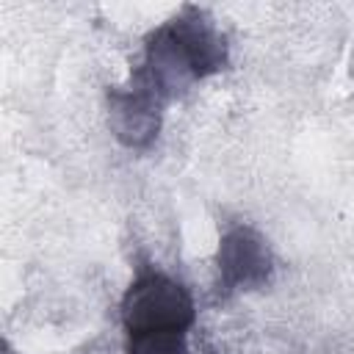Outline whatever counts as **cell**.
Segmentation results:
<instances>
[{
    "mask_svg": "<svg viewBox=\"0 0 354 354\" xmlns=\"http://www.w3.org/2000/svg\"><path fill=\"white\" fill-rule=\"evenodd\" d=\"M194 299L191 293L163 277V274H141L122 299V321L127 335L138 332H185L194 324Z\"/></svg>",
    "mask_w": 354,
    "mask_h": 354,
    "instance_id": "cell-2",
    "label": "cell"
},
{
    "mask_svg": "<svg viewBox=\"0 0 354 354\" xmlns=\"http://www.w3.org/2000/svg\"><path fill=\"white\" fill-rule=\"evenodd\" d=\"M160 105H163V97L149 86V80L138 69L130 88L111 94L113 136L127 147H147L158 136Z\"/></svg>",
    "mask_w": 354,
    "mask_h": 354,
    "instance_id": "cell-3",
    "label": "cell"
},
{
    "mask_svg": "<svg viewBox=\"0 0 354 354\" xmlns=\"http://www.w3.org/2000/svg\"><path fill=\"white\" fill-rule=\"evenodd\" d=\"M6 354H8V351H6Z\"/></svg>",
    "mask_w": 354,
    "mask_h": 354,
    "instance_id": "cell-6",
    "label": "cell"
},
{
    "mask_svg": "<svg viewBox=\"0 0 354 354\" xmlns=\"http://www.w3.org/2000/svg\"><path fill=\"white\" fill-rule=\"evenodd\" d=\"M218 274L227 288H257L271 274V249L252 227H232L218 246Z\"/></svg>",
    "mask_w": 354,
    "mask_h": 354,
    "instance_id": "cell-4",
    "label": "cell"
},
{
    "mask_svg": "<svg viewBox=\"0 0 354 354\" xmlns=\"http://www.w3.org/2000/svg\"><path fill=\"white\" fill-rule=\"evenodd\" d=\"M224 61V36L199 8H185L149 36L141 75L166 102L191 88V83L218 72Z\"/></svg>",
    "mask_w": 354,
    "mask_h": 354,
    "instance_id": "cell-1",
    "label": "cell"
},
{
    "mask_svg": "<svg viewBox=\"0 0 354 354\" xmlns=\"http://www.w3.org/2000/svg\"><path fill=\"white\" fill-rule=\"evenodd\" d=\"M127 354H188L185 332H138L127 337Z\"/></svg>",
    "mask_w": 354,
    "mask_h": 354,
    "instance_id": "cell-5",
    "label": "cell"
}]
</instances>
